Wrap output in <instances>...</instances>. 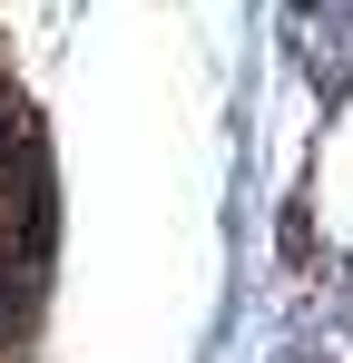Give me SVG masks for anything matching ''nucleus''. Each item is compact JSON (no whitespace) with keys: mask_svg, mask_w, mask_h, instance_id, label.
<instances>
[{"mask_svg":"<svg viewBox=\"0 0 353 363\" xmlns=\"http://www.w3.org/2000/svg\"><path fill=\"white\" fill-rule=\"evenodd\" d=\"M40 245H50V216H40V147H30L20 99L0 89V363L20 354V334H30Z\"/></svg>","mask_w":353,"mask_h":363,"instance_id":"nucleus-1","label":"nucleus"}]
</instances>
